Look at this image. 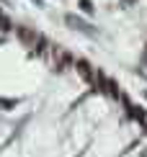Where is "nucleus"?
<instances>
[{
	"instance_id": "1",
	"label": "nucleus",
	"mask_w": 147,
	"mask_h": 157,
	"mask_svg": "<svg viewBox=\"0 0 147 157\" xmlns=\"http://www.w3.org/2000/svg\"><path fill=\"white\" fill-rule=\"evenodd\" d=\"M80 5H83V10H88V13L93 10V8H90V0H80Z\"/></svg>"
}]
</instances>
